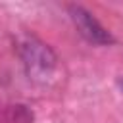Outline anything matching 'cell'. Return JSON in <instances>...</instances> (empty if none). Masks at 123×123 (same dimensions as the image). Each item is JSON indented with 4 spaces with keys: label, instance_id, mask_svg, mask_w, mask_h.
Segmentation results:
<instances>
[{
    "label": "cell",
    "instance_id": "2",
    "mask_svg": "<svg viewBox=\"0 0 123 123\" xmlns=\"http://www.w3.org/2000/svg\"><path fill=\"white\" fill-rule=\"evenodd\" d=\"M67 12H69V17L77 29V33L90 44H96V46H110L115 42L113 35L83 6H77V4H69L67 6Z\"/></svg>",
    "mask_w": 123,
    "mask_h": 123
},
{
    "label": "cell",
    "instance_id": "1",
    "mask_svg": "<svg viewBox=\"0 0 123 123\" xmlns=\"http://www.w3.org/2000/svg\"><path fill=\"white\" fill-rule=\"evenodd\" d=\"M15 50L29 81L35 85H46L52 81L58 67V56L44 40L35 35L21 33L15 38Z\"/></svg>",
    "mask_w": 123,
    "mask_h": 123
}]
</instances>
